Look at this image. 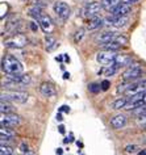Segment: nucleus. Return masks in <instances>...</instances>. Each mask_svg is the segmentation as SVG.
I'll use <instances>...</instances> for the list:
<instances>
[{
  "label": "nucleus",
  "mask_w": 146,
  "mask_h": 155,
  "mask_svg": "<svg viewBox=\"0 0 146 155\" xmlns=\"http://www.w3.org/2000/svg\"><path fill=\"white\" fill-rule=\"evenodd\" d=\"M84 33H86V32H84V29H79L78 32L75 33V37H74V42H75V44H79V42L83 40Z\"/></svg>",
  "instance_id": "25"
},
{
  "label": "nucleus",
  "mask_w": 146,
  "mask_h": 155,
  "mask_svg": "<svg viewBox=\"0 0 146 155\" xmlns=\"http://www.w3.org/2000/svg\"><path fill=\"white\" fill-rule=\"evenodd\" d=\"M109 87H111L109 80H103V83H101V90H103V91H107Z\"/></svg>",
  "instance_id": "29"
},
{
  "label": "nucleus",
  "mask_w": 146,
  "mask_h": 155,
  "mask_svg": "<svg viewBox=\"0 0 146 155\" xmlns=\"http://www.w3.org/2000/svg\"><path fill=\"white\" fill-rule=\"evenodd\" d=\"M12 110H13V108L8 103V100H2V103H0V112H2V114L12 113Z\"/></svg>",
  "instance_id": "19"
},
{
  "label": "nucleus",
  "mask_w": 146,
  "mask_h": 155,
  "mask_svg": "<svg viewBox=\"0 0 146 155\" xmlns=\"http://www.w3.org/2000/svg\"><path fill=\"white\" fill-rule=\"evenodd\" d=\"M29 15H30V16H33L38 21V20H40V17L42 16V9L40 8V7H37V4H36V5H33L32 8L29 9Z\"/></svg>",
  "instance_id": "21"
},
{
  "label": "nucleus",
  "mask_w": 146,
  "mask_h": 155,
  "mask_svg": "<svg viewBox=\"0 0 146 155\" xmlns=\"http://www.w3.org/2000/svg\"><path fill=\"white\" fill-rule=\"evenodd\" d=\"M61 112H70V108L67 105H62L61 107Z\"/></svg>",
  "instance_id": "34"
},
{
  "label": "nucleus",
  "mask_w": 146,
  "mask_h": 155,
  "mask_svg": "<svg viewBox=\"0 0 146 155\" xmlns=\"http://www.w3.org/2000/svg\"><path fill=\"white\" fill-rule=\"evenodd\" d=\"M101 8H103L101 3H99V2H92V3H88V4L86 5L84 13H86L87 17L91 18V17L98 16V13L101 11Z\"/></svg>",
  "instance_id": "9"
},
{
  "label": "nucleus",
  "mask_w": 146,
  "mask_h": 155,
  "mask_svg": "<svg viewBox=\"0 0 146 155\" xmlns=\"http://www.w3.org/2000/svg\"><path fill=\"white\" fill-rule=\"evenodd\" d=\"M118 67H120V66H118L117 63H112L111 66H108V67H107V70H105V75H107V76L113 75V74L118 70Z\"/></svg>",
  "instance_id": "24"
},
{
  "label": "nucleus",
  "mask_w": 146,
  "mask_h": 155,
  "mask_svg": "<svg viewBox=\"0 0 146 155\" xmlns=\"http://www.w3.org/2000/svg\"><path fill=\"white\" fill-rule=\"evenodd\" d=\"M11 155H12V154H11Z\"/></svg>",
  "instance_id": "45"
},
{
  "label": "nucleus",
  "mask_w": 146,
  "mask_h": 155,
  "mask_svg": "<svg viewBox=\"0 0 146 155\" xmlns=\"http://www.w3.org/2000/svg\"><path fill=\"white\" fill-rule=\"evenodd\" d=\"M130 12H132L130 4H126V3L121 2L120 4L112 11V15H114V16H128Z\"/></svg>",
  "instance_id": "12"
},
{
  "label": "nucleus",
  "mask_w": 146,
  "mask_h": 155,
  "mask_svg": "<svg viewBox=\"0 0 146 155\" xmlns=\"http://www.w3.org/2000/svg\"><path fill=\"white\" fill-rule=\"evenodd\" d=\"M138 122H140V124H145V125H146V112H145V113H142L141 116H138Z\"/></svg>",
  "instance_id": "30"
},
{
  "label": "nucleus",
  "mask_w": 146,
  "mask_h": 155,
  "mask_svg": "<svg viewBox=\"0 0 146 155\" xmlns=\"http://www.w3.org/2000/svg\"><path fill=\"white\" fill-rule=\"evenodd\" d=\"M121 2H124V3H126V4H134V3H137L138 0H121Z\"/></svg>",
  "instance_id": "33"
},
{
  "label": "nucleus",
  "mask_w": 146,
  "mask_h": 155,
  "mask_svg": "<svg viewBox=\"0 0 146 155\" xmlns=\"http://www.w3.org/2000/svg\"><path fill=\"white\" fill-rule=\"evenodd\" d=\"M120 3H121V0H101L103 8L105 11H108V12H112Z\"/></svg>",
  "instance_id": "16"
},
{
  "label": "nucleus",
  "mask_w": 146,
  "mask_h": 155,
  "mask_svg": "<svg viewBox=\"0 0 146 155\" xmlns=\"http://www.w3.org/2000/svg\"><path fill=\"white\" fill-rule=\"evenodd\" d=\"M0 154L2 155H11V154H13V150H12V147H9V146L2 145V147H0Z\"/></svg>",
  "instance_id": "26"
},
{
  "label": "nucleus",
  "mask_w": 146,
  "mask_h": 155,
  "mask_svg": "<svg viewBox=\"0 0 146 155\" xmlns=\"http://www.w3.org/2000/svg\"><path fill=\"white\" fill-rule=\"evenodd\" d=\"M45 42H46V50H48V51H53V50L58 46L55 38H53V37H46Z\"/></svg>",
  "instance_id": "20"
},
{
  "label": "nucleus",
  "mask_w": 146,
  "mask_h": 155,
  "mask_svg": "<svg viewBox=\"0 0 146 155\" xmlns=\"http://www.w3.org/2000/svg\"><path fill=\"white\" fill-rule=\"evenodd\" d=\"M137 150H138V146L136 145H129L125 147V153H128V154H134V153H137Z\"/></svg>",
  "instance_id": "28"
},
{
  "label": "nucleus",
  "mask_w": 146,
  "mask_h": 155,
  "mask_svg": "<svg viewBox=\"0 0 146 155\" xmlns=\"http://www.w3.org/2000/svg\"><path fill=\"white\" fill-rule=\"evenodd\" d=\"M63 154V150L62 149H58V150H57V155H62Z\"/></svg>",
  "instance_id": "39"
},
{
  "label": "nucleus",
  "mask_w": 146,
  "mask_h": 155,
  "mask_svg": "<svg viewBox=\"0 0 146 155\" xmlns=\"http://www.w3.org/2000/svg\"><path fill=\"white\" fill-rule=\"evenodd\" d=\"M2 68L7 75H16V74L22 72V64L20 63V61L12 55H5L3 58Z\"/></svg>",
  "instance_id": "1"
},
{
  "label": "nucleus",
  "mask_w": 146,
  "mask_h": 155,
  "mask_svg": "<svg viewBox=\"0 0 146 155\" xmlns=\"http://www.w3.org/2000/svg\"><path fill=\"white\" fill-rule=\"evenodd\" d=\"M100 87H101V86H99V84L92 83V84H90V86H88V90H90L92 94H98V92L100 91Z\"/></svg>",
  "instance_id": "27"
},
{
  "label": "nucleus",
  "mask_w": 146,
  "mask_h": 155,
  "mask_svg": "<svg viewBox=\"0 0 146 155\" xmlns=\"http://www.w3.org/2000/svg\"><path fill=\"white\" fill-rule=\"evenodd\" d=\"M38 24H40L41 29L48 34L53 33V30H54V24H53L51 18L49 17L48 15H42V16L40 17V20H38Z\"/></svg>",
  "instance_id": "10"
},
{
  "label": "nucleus",
  "mask_w": 146,
  "mask_h": 155,
  "mask_svg": "<svg viewBox=\"0 0 146 155\" xmlns=\"http://www.w3.org/2000/svg\"><path fill=\"white\" fill-rule=\"evenodd\" d=\"M142 74V68L140 67L138 64H134V66H130L122 72V79L125 82H129V80H134L137 78H140Z\"/></svg>",
  "instance_id": "6"
},
{
  "label": "nucleus",
  "mask_w": 146,
  "mask_h": 155,
  "mask_svg": "<svg viewBox=\"0 0 146 155\" xmlns=\"http://www.w3.org/2000/svg\"><path fill=\"white\" fill-rule=\"evenodd\" d=\"M138 155H146V151H141V153H138Z\"/></svg>",
  "instance_id": "42"
},
{
  "label": "nucleus",
  "mask_w": 146,
  "mask_h": 155,
  "mask_svg": "<svg viewBox=\"0 0 146 155\" xmlns=\"http://www.w3.org/2000/svg\"><path fill=\"white\" fill-rule=\"evenodd\" d=\"M53 9H54L57 16H58L61 20H63V21H66L67 18L70 17V15H71L70 7H68V4H66L65 2H55L54 5H53Z\"/></svg>",
  "instance_id": "4"
},
{
  "label": "nucleus",
  "mask_w": 146,
  "mask_h": 155,
  "mask_svg": "<svg viewBox=\"0 0 146 155\" xmlns=\"http://www.w3.org/2000/svg\"><path fill=\"white\" fill-rule=\"evenodd\" d=\"M55 59H57V61H59V62H62V61H63V57H62V55H59V57H57Z\"/></svg>",
  "instance_id": "40"
},
{
  "label": "nucleus",
  "mask_w": 146,
  "mask_h": 155,
  "mask_svg": "<svg viewBox=\"0 0 146 155\" xmlns=\"http://www.w3.org/2000/svg\"><path fill=\"white\" fill-rule=\"evenodd\" d=\"M40 92L45 97H54L57 95V90L51 83H42L40 87Z\"/></svg>",
  "instance_id": "13"
},
{
  "label": "nucleus",
  "mask_w": 146,
  "mask_h": 155,
  "mask_svg": "<svg viewBox=\"0 0 146 155\" xmlns=\"http://www.w3.org/2000/svg\"><path fill=\"white\" fill-rule=\"evenodd\" d=\"M58 129H59V133H61V134H65V126H63V125H59Z\"/></svg>",
  "instance_id": "36"
},
{
  "label": "nucleus",
  "mask_w": 146,
  "mask_h": 155,
  "mask_svg": "<svg viewBox=\"0 0 146 155\" xmlns=\"http://www.w3.org/2000/svg\"><path fill=\"white\" fill-rule=\"evenodd\" d=\"M130 62H132V58L128 54H117L114 59V63H117L118 66H128Z\"/></svg>",
  "instance_id": "17"
},
{
  "label": "nucleus",
  "mask_w": 146,
  "mask_h": 155,
  "mask_svg": "<svg viewBox=\"0 0 146 155\" xmlns=\"http://www.w3.org/2000/svg\"><path fill=\"white\" fill-rule=\"evenodd\" d=\"M116 32H104V33H100L99 36H96L95 41L98 42V44H109V42H114L116 41V37H117Z\"/></svg>",
  "instance_id": "11"
},
{
  "label": "nucleus",
  "mask_w": 146,
  "mask_h": 155,
  "mask_svg": "<svg viewBox=\"0 0 146 155\" xmlns=\"http://www.w3.org/2000/svg\"><path fill=\"white\" fill-rule=\"evenodd\" d=\"M128 16H114V15H111L105 18V22L108 25L116 26V28H122L128 24Z\"/></svg>",
  "instance_id": "8"
},
{
  "label": "nucleus",
  "mask_w": 146,
  "mask_h": 155,
  "mask_svg": "<svg viewBox=\"0 0 146 155\" xmlns=\"http://www.w3.org/2000/svg\"><path fill=\"white\" fill-rule=\"evenodd\" d=\"M22 155H36V154H34L33 150H26L25 153H22Z\"/></svg>",
  "instance_id": "35"
},
{
  "label": "nucleus",
  "mask_w": 146,
  "mask_h": 155,
  "mask_svg": "<svg viewBox=\"0 0 146 155\" xmlns=\"http://www.w3.org/2000/svg\"><path fill=\"white\" fill-rule=\"evenodd\" d=\"M128 101H129V100L126 97H118L117 100H114V101H113L112 108H113V109H116V110L124 109V108L126 107V104H128Z\"/></svg>",
  "instance_id": "18"
},
{
  "label": "nucleus",
  "mask_w": 146,
  "mask_h": 155,
  "mask_svg": "<svg viewBox=\"0 0 146 155\" xmlns=\"http://www.w3.org/2000/svg\"><path fill=\"white\" fill-rule=\"evenodd\" d=\"M0 124L4 127H13L20 124V117L17 114L13 113H7V114H2V120H0Z\"/></svg>",
  "instance_id": "7"
},
{
  "label": "nucleus",
  "mask_w": 146,
  "mask_h": 155,
  "mask_svg": "<svg viewBox=\"0 0 146 155\" xmlns=\"http://www.w3.org/2000/svg\"><path fill=\"white\" fill-rule=\"evenodd\" d=\"M116 55L117 54L114 51H111V50H103V51L98 53V55H96V61H98L100 64L108 66V64L114 63Z\"/></svg>",
  "instance_id": "5"
},
{
  "label": "nucleus",
  "mask_w": 146,
  "mask_h": 155,
  "mask_svg": "<svg viewBox=\"0 0 146 155\" xmlns=\"http://www.w3.org/2000/svg\"><path fill=\"white\" fill-rule=\"evenodd\" d=\"M30 29H32L33 32H37V29H38V25L36 24V22H30Z\"/></svg>",
  "instance_id": "32"
},
{
  "label": "nucleus",
  "mask_w": 146,
  "mask_h": 155,
  "mask_svg": "<svg viewBox=\"0 0 146 155\" xmlns=\"http://www.w3.org/2000/svg\"><path fill=\"white\" fill-rule=\"evenodd\" d=\"M63 79H66V80L70 79V74H68V72H65V74H63Z\"/></svg>",
  "instance_id": "37"
},
{
  "label": "nucleus",
  "mask_w": 146,
  "mask_h": 155,
  "mask_svg": "<svg viewBox=\"0 0 146 155\" xmlns=\"http://www.w3.org/2000/svg\"><path fill=\"white\" fill-rule=\"evenodd\" d=\"M28 99H29V95L24 91L13 90V91L2 92V100H8V101H12L16 104H24L28 101Z\"/></svg>",
  "instance_id": "2"
},
{
  "label": "nucleus",
  "mask_w": 146,
  "mask_h": 155,
  "mask_svg": "<svg viewBox=\"0 0 146 155\" xmlns=\"http://www.w3.org/2000/svg\"><path fill=\"white\" fill-rule=\"evenodd\" d=\"M26 44H28V40H26V37L21 33L12 34V36L9 38H7L4 42V45L7 48H13V49H21V48H24V46H26Z\"/></svg>",
  "instance_id": "3"
},
{
  "label": "nucleus",
  "mask_w": 146,
  "mask_h": 155,
  "mask_svg": "<svg viewBox=\"0 0 146 155\" xmlns=\"http://www.w3.org/2000/svg\"><path fill=\"white\" fill-rule=\"evenodd\" d=\"M103 49L104 50H111V51H116V50L120 49L121 45H118L117 42H109V44H103Z\"/></svg>",
  "instance_id": "22"
},
{
  "label": "nucleus",
  "mask_w": 146,
  "mask_h": 155,
  "mask_svg": "<svg viewBox=\"0 0 146 155\" xmlns=\"http://www.w3.org/2000/svg\"><path fill=\"white\" fill-rule=\"evenodd\" d=\"M20 150H21V153H25L26 150H29L28 149V145H26V142H22L21 145H20Z\"/></svg>",
  "instance_id": "31"
},
{
  "label": "nucleus",
  "mask_w": 146,
  "mask_h": 155,
  "mask_svg": "<svg viewBox=\"0 0 146 155\" xmlns=\"http://www.w3.org/2000/svg\"><path fill=\"white\" fill-rule=\"evenodd\" d=\"M145 131H146V126H145Z\"/></svg>",
  "instance_id": "44"
},
{
  "label": "nucleus",
  "mask_w": 146,
  "mask_h": 155,
  "mask_svg": "<svg viewBox=\"0 0 146 155\" xmlns=\"http://www.w3.org/2000/svg\"><path fill=\"white\" fill-rule=\"evenodd\" d=\"M103 22H104V20L99 16L91 17L90 21H88V24H87V28H88V30H96V29L100 28V26H103Z\"/></svg>",
  "instance_id": "15"
},
{
  "label": "nucleus",
  "mask_w": 146,
  "mask_h": 155,
  "mask_svg": "<svg viewBox=\"0 0 146 155\" xmlns=\"http://www.w3.org/2000/svg\"><path fill=\"white\" fill-rule=\"evenodd\" d=\"M21 2H26V0H21Z\"/></svg>",
  "instance_id": "43"
},
{
  "label": "nucleus",
  "mask_w": 146,
  "mask_h": 155,
  "mask_svg": "<svg viewBox=\"0 0 146 155\" xmlns=\"http://www.w3.org/2000/svg\"><path fill=\"white\" fill-rule=\"evenodd\" d=\"M111 125L113 129H121L126 125V117L124 114H117L111 118Z\"/></svg>",
  "instance_id": "14"
},
{
  "label": "nucleus",
  "mask_w": 146,
  "mask_h": 155,
  "mask_svg": "<svg viewBox=\"0 0 146 155\" xmlns=\"http://www.w3.org/2000/svg\"><path fill=\"white\" fill-rule=\"evenodd\" d=\"M57 120H58V121H62V114H61V113H58V114H57Z\"/></svg>",
  "instance_id": "38"
},
{
  "label": "nucleus",
  "mask_w": 146,
  "mask_h": 155,
  "mask_svg": "<svg viewBox=\"0 0 146 155\" xmlns=\"http://www.w3.org/2000/svg\"><path fill=\"white\" fill-rule=\"evenodd\" d=\"M65 59H66V62H70V58H68V57L66 55V54H65Z\"/></svg>",
  "instance_id": "41"
},
{
  "label": "nucleus",
  "mask_w": 146,
  "mask_h": 155,
  "mask_svg": "<svg viewBox=\"0 0 146 155\" xmlns=\"http://www.w3.org/2000/svg\"><path fill=\"white\" fill-rule=\"evenodd\" d=\"M0 134L4 135V137H7V138H9V139L15 137V131L8 129V127H4V126H2V129H0Z\"/></svg>",
  "instance_id": "23"
}]
</instances>
